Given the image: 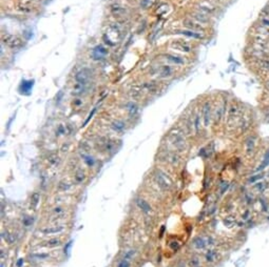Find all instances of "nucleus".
<instances>
[{
    "label": "nucleus",
    "mask_w": 269,
    "mask_h": 267,
    "mask_svg": "<svg viewBox=\"0 0 269 267\" xmlns=\"http://www.w3.org/2000/svg\"><path fill=\"white\" fill-rule=\"evenodd\" d=\"M157 74L161 78H167L172 75V68L169 65H162L159 66V71H157Z\"/></svg>",
    "instance_id": "17"
},
{
    "label": "nucleus",
    "mask_w": 269,
    "mask_h": 267,
    "mask_svg": "<svg viewBox=\"0 0 269 267\" xmlns=\"http://www.w3.org/2000/svg\"><path fill=\"white\" fill-rule=\"evenodd\" d=\"M239 116H241V107L238 103H232L228 109L227 123L229 125L234 124V122H236L239 119Z\"/></svg>",
    "instance_id": "4"
},
{
    "label": "nucleus",
    "mask_w": 269,
    "mask_h": 267,
    "mask_svg": "<svg viewBox=\"0 0 269 267\" xmlns=\"http://www.w3.org/2000/svg\"><path fill=\"white\" fill-rule=\"evenodd\" d=\"M49 162H50V164H52V165H56V164H58V162H59V157L57 156V155H55V154H52V155H50L49 156Z\"/></svg>",
    "instance_id": "35"
},
{
    "label": "nucleus",
    "mask_w": 269,
    "mask_h": 267,
    "mask_svg": "<svg viewBox=\"0 0 269 267\" xmlns=\"http://www.w3.org/2000/svg\"><path fill=\"white\" fill-rule=\"evenodd\" d=\"M129 266H130V264H129V262H128V260L127 259H124V260L118 264V266L117 267H129Z\"/></svg>",
    "instance_id": "37"
},
{
    "label": "nucleus",
    "mask_w": 269,
    "mask_h": 267,
    "mask_svg": "<svg viewBox=\"0 0 269 267\" xmlns=\"http://www.w3.org/2000/svg\"><path fill=\"white\" fill-rule=\"evenodd\" d=\"M263 12H264V13H266V14H269V3H268V4H267V5H266V7H265V9L263 10Z\"/></svg>",
    "instance_id": "40"
},
{
    "label": "nucleus",
    "mask_w": 269,
    "mask_h": 267,
    "mask_svg": "<svg viewBox=\"0 0 269 267\" xmlns=\"http://www.w3.org/2000/svg\"><path fill=\"white\" fill-rule=\"evenodd\" d=\"M34 80H22L19 85V93L23 95H30L34 86Z\"/></svg>",
    "instance_id": "8"
},
{
    "label": "nucleus",
    "mask_w": 269,
    "mask_h": 267,
    "mask_svg": "<svg viewBox=\"0 0 269 267\" xmlns=\"http://www.w3.org/2000/svg\"><path fill=\"white\" fill-rule=\"evenodd\" d=\"M164 57H165V59L170 61V62L173 63V64L183 65L184 63H185L184 59L182 57H180V56H175V55H171V54H165Z\"/></svg>",
    "instance_id": "14"
},
{
    "label": "nucleus",
    "mask_w": 269,
    "mask_h": 267,
    "mask_svg": "<svg viewBox=\"0 0 269 267\" xmlns=\"http://www.w3.org/2000/svg\"><path fill=\"white\" fill-rule=\"evenodd\" d=\"M39 200H40V196H39L38 193H34L31 197V205L33 208H35L39 203Z\"/></svg>",
    "instance_id": "30"
},
{
    "label": "nucleus",
    "mask_w": 269,
    "mask_h": 267,
    "mask_svg": "<svg viewBox=\"0 0 269 267\" xmlns=\"http://www.w3.org/2000/svg\"><path fill=\"white\" fill-rule=\"evenodd\" d=\"M155 179H156V181H157L158 186H159V187H161V188H162V189H167L168 187H169V183H168L166 179L164 178V176L161 175V173H155Z\"/></svg>",
    "instance_id": "21"
},
{
    "label": "nucleus",
    "mask_w": 269,
    "mask_h": 267,
    "mask_svg": "<svg viewBox=\"0 0 269 267\" xmlns=\"http://www.w3.org/2000/svg\"><path fill=\"white\" fill-rule=\"evenodd\" d=\"M109 54V50L106 49L103 45H96L94 49L92 50L91 57L94 60H102Z\"/></svg>",
    "instance_id": "6"
},
{
    "label": "nucleus",
    "mask_w": 269,
    "mask_h": 267,
    "mask_svg": "<svg viewBox=\"0 0 269 267\" xmlns=\"http://www.w3.org/2000/svg\"><path fill=\"white\" fill-rule=\"evenodd\" d=\"M192 16L198 23L209 22V18H208V16H207V14H204V13H202V12H194Z\"/></svg>",
    "instance_id": "18"
},
{
    "label": "nucleus",
    "mask_w": 269,
    "mask_h": 267,
    "mask_svg": "<svg viewBox=\"0 0 269 267\" xmlns=\"http://www.w3.org/2000/svg\"><path fill=\"white\" fill-rule=\"evenodd\" d=\"M92 76H93L92 69L88 68H81L79 72H77V74L75 75V80H76L77 83L90 86Z\"/></svg>",
    "instance_id": "3"
},
{
    "label": "nucleus",
    "mask_w": 269,
    "mask_h": 267,
    "mask_svg": "<svg viewBox=\"0 0 269 267\" xmlns=\"http://www.w3.org/2000/svg\"><path fill=\"white\" fill-rule=\"evenodd\" d=\"M176 34H180L184 35L186 37H189V38H193V39H204V35L199 32H194L191 30H177L175 31Z\"/></svg>",
    "instance_id": "10"
},
{
    "label": "nucleus",
    "mask_w": 269,
    "mask_h": 267,
    "mask_svg": "<svg viewBox=\"0 0 269 267\" xmlns=\"http://www.w3.org/2000/svg\"><path fill=\"white\" fill-rule=\"evenodd\" d=\"M111 127L114 132L116 133H122L126 129V124L125 122H122L121 120H113L111 122Z\"/></svg>",
    "instance_id": "15"
},
{
    "label": "nucleus",
    "mask_w": 269,
    "mask_h": 267,
    "mask_svg": "<svg viewBox=\"0 0 269 267\" xmlns=\"http://www.w3.org/2000/svg\"><path fill=\"white\" fill-rule=\"evenodd\" d=\"M84 178H86V176H84V173L82 172V169H77L76 173H75V176H74V179H75V181L77 183H81L82 181L84 180Z\"/></svg>",
    "instance_id": "28"
},
{
    "label": "nucleus",
    "mask_w": 269,
    "mask_h": 267,
    "mask_svg": "<svg viewBox=\"0 0 269 267\" xmlns=\"http://www.w3.org/2000/svg\"><path fill=\"white\" fill-rule=\"evenodd\" d=\"M81 158L84 159V163H86L88 166L89 167H92V166H94V164H95V160H94V158H93V157H91L90 156V155H86V154H84L82 153L81 155Z\"/></svg>",
    "instance_id": "24"
},
{
    "label": "nucleus",
    "mask_w": 269,
    "mask_h": 267,
    "mask_svg": "<svg viewBox=\"0 0 269 267\" xmlns=\"http://www.w3.org/2000/svg\"><path fill=\"white\" fill-rule=\"evenodd\" d=\"M263 23H265V25H266V26H268V25H269V21H268V20H263Z\"/></svg>",
    "instance_id": "41"
},
{
    "label": "nucleus",
    "mask_w": 269,
    "mask_h": 267,
    "mask_svg": "<svg viewBox=\"0 0 269 267\" xmlns=\"http://www.w3.org/2000/svg\"><path fill=\"white\" fill-rule=\"evenodd\" d=\"M170 140L171 143L175 146L177 151H184L186 148V140L183 132L178 129H175L170 133Z\"/></svg>",
    "instance_id": "2"
},
{
    "label": "nucleus",
    "mask_w": 269,
    "mask_h": 267,
    "mask_svg": "<svg viewBox=\"0 0 269 267\" xmlns=\"http://www.w3.org/2000/svg\"><path fill=\"white\" fill-rule=\"evenodd\" d=\"M262 177H263V176H261V175H257V176H254V177L250 178V179H249V182L253 183V182H254V181L259 180V179H261V178H262Z\"/></svg>",
    "instance_id": "38"
},
{
    "label": "nucleus",
    "mask_w": 269,
    "mask_h": 267,
    "mask_svg": "<svg viewBox=\"0 0 269 267\" xmlns=\"http://www.w3.org/2000/svg\"><path fill=\"white\" fill-rule=\"evenodd\" d=\"M268 165H269V151H268V153L266 154V156L264 157V160L262 161V163H261L260 167L258 168V170L264 169V168H265L266 166H268Z\"/></svg>",
    "instance_id": "34"
},
{
    "label": "nucleus",
    "mask_w": 269,
    "mask_h": 267,
    "mask_svg": "<svg viewBox=\"0 0 269 267\" xmlns=\"http://www.w3.org/2000/svg\"><path fill=\"white\" fill-rule=\"evenodd\" d=\"M63 229H65V227H62V226H50V227L41 229V231L43 234H51L61 233Z\"/></svg>",
    "instance_id": "20"
},
{
    "label": "nucleus",
    "mask_w": 269,
    "mask_h": 267,
    "mask_svg": "<svg viewBox=\"0 0 269 267\" xmlns=\"http://www.w3.org/2000/svg\"><path fill=\"white\" fill-rule=\"evenodd\" d=\"M126 109L130 117H134L138 112V106H137V104L134 102H128L126 104Z\"/></svg>",
    "instance_id": "19"
},
{
    "label": "nucleus",
    "mask_w": 269,
    "mask_h": 267,
    "mask_svg": "<svg viewBox=\"0 0 269 267\" xmlns=\"http://www.w3.org/2000/svg\"><path fill=\"white\" fill-rule=\"evenodd\" d=\"M70 188H71V184H69L68 182H65V181H60V182L57 184V190L61 191V193H65V191L69 190Z\"/></svg>",
    "instance_id": "26"
},
{
    "label": "nucleus",
    "mask_w": 269,
    "mask_h": 267,
    "mask_svg": "<svg viewBox=\"0 0 269 267\" xmlns=\"http://www.w3.org/2000/svg\"><path fill=\"white\" fill-rule=\"evenodd\" d=\"M254 144H255V141H254L253 138L249 139V140L247 141V142H246V151H247V153H251V151H253Z\"/></svg>",
    "instance_id": "31"
},
{
    "label": "nucleus",
    "mask_w": 269,
    "mask_h": 267,
    "mask_svg": "<svg viewBox=\"0 0 269 267\" xmlns=\"http://www.w3.org/2000/svg\"><path fill=\"white\" fill-rule=\"evenodd\" d=\"M136 205L146 213H149V212H152V208H151L150 204H149L147 201H145L144 199H136Z\"/></svg>",
    "instance_id": "16"
},
{
    "label": "nucleus",
    "mask_w": 269,
    "mask_h": 267,
    "mask_svg": "<svg viewBox=\"0 0 269 267\" xmlns=\"http://www.w3.org/2000/svg\"><path fill=\"white\" fill-rule=\"evenodd\" d=\"M2 43L5 46L12 50H18L23 45V40L20 37L13 34H3L2 35Z\"/></svg>",
    "instance_id": "1"
},
{
    "label": "nucleus",
    "mask_w": 269,
    "mask_h": 267,
    "mask_svg": "<svg viewBox=\"0 0 269 267\" xmlns=\"http://www.w3.org/2000/svg\"><path fill=\"white\" fill-rule=\"evenodd\" d=\"M202 115H203V121L204 126L208 127L211 121V105L209 102H206L203 105V109H202Z\"/></svg>",
    "instance_id": "7"
},
{
    "label": "nucleus",
    "mask_w": 269,
    "mask_h": 267,
    "mask_svg": "<svg viewBox=\"0 0 269 267\" xmlns=\"http://www.w3.org/2000/svg\"><path fill=\"white\" fill-rule=\"evenodd\" d=\"M258 64L261 68L265 69V71L269 72V60H265V59H260L258 61Z\"/></svg>",
    "instance_id": "32"
},
{
    "label": "nucleus",
    "mask_w": 269,
    "mask_h": 267,
    "mask_svg": "<svg viewBox=\"0 0 269 267\" xmlns=\"http://www.w3.org/2000/svg\"><path fill=\"white\" fill-rule=\"evenodd\" d=\"M2 238L5 240V242L9 243V244H13L15 242V237L14 234H11L9 231H2Z\"/></svg>",
    "instance_id": "27"
},
{
    "label": "nucleus",
    "mask_w": 269,
    "mask_h": 267,
    "mask_svg": "<svg viewBox=\"0 0 269 267\" xmlns=\"http://www.w3.org/2000/svg\"><path fill=\"white\" fill-rule=\"evenodd\" d=\"M154 0H142V2H140V5H142L143 9H148V7H150L151 5H152Z\"/></svg>",
    "instance_id": "36"
},
{
    "label": "nucleus",
    "mask_w": 269,
    "mask_h": 267,
    "mask_svg": "<svg viewBox=\"0 0 269 267\" xmlns=\"http://www.w3.org/2000/svg\"><path fill=\"white\" fill-rule=\"evenodd\" d=\"M226 101L223 100L222 102H221L220 105L217 106V109H215V113H214V122L215 123H218V122L221 121V119L224 117V115H225V112H226Z\"/></svg>",
    "instance_id": "9"
},
{
    "label": "nucleus",
    "mask_w": 269,
    "mask_h": 267,
    "mask_svg": "<svg viewBox=\"0 0 269 267\" xmlns=\"http://www.w3.org/2000/svg\"><path fill=\"white\" fill-rule=\"evenodd\" d=\"M15 7L16 10L25 15L32 14L34 12V10H35V7H34V4L32 3L30 0H18L16 2Z\"/></svg>",
    "instance_id": "5"
},
{
    "label": "nucleus",
    "mask_w": 269,
    "mask_h": 267,
    "mask_svg": "<svg viewBox=\"0 0 269 267\" xmlns=\"http://www.w3.org/2000/svg\"><path fill=\"white\" fill-rule=\"evenodd\" d=\"M193 245L195 246L198 249H204L205 246H206V242H205V240L203 239V238H195V239L193 240Z\"/></svg>",
    "instance_id": "25"
},
{
    "label": "nucleus",
    "mask_w": 269,
    "mask_h": 267,
    "mask_svg": "<svg viewBox=\"0 0 269 267\" xmlns=\"http://www.w3.org/2000/svg\"><path fill=\"white\" fill-rule=\"evenodd\" d=\"M66 129H68V125H62V124H59L56 129V136H61V135H65L66 133Z\"/></svg>",
    "instance_id": "33"
},
{
    "label": "nucleus",
    "mask_w": 269,
    "mask_h": 267,
    "mask_svg": "<svg viewBox=\"0 0 269 267\" xmlns=\"http://www.w3.org/2000/svg\"><path fill=\"white\" fill-rule=\"evenodd\" d=\"M111 13L115 16V17H122V16L126 14V9H125L124 7H121V4L114 3L111 5Z\"/></svg>",
    "instance_id": "12"
},
{
    "label": "nucleus",
    "mask_w": 269,
    "mask_h": 267,
    "mask_svg": "<svg viewBox=\"0 0 269 267\" xmlns=\"http://www.w3.org/2000/svg\"><path fill=\"white\" fill-rule=\"evenodd\" d=\"M184 25L188 28V30H191V31H194V32H204V28L199 24L198 22H194V21L190 20V19H185L184 20Z\"/></svg>",
    "instance_id": "11"
},
{
    "label": "nucleus",
    "mask_w": 269,
    "mask_h": 267,
    "mask_svg": "<svg viewBox=\"0 0 269 267\" xmlns=\"http://www.w3.org/2000/svg\"><path fill=\"white\" fill-rule=\"evenodd\" d=\"M172 46L174 47V49H176L178 50H182V52H185V53H189L191 50L190 45H189L188 43H186V42H183L182 40H177V41L173 42Z\"/></svg>",
    "instance_id": "13"
},
{
    "label": "nucleus",
    "mask_w": 269,
    "mask_h": 267,
    "mask_svg": "<svg viewBox=\"0 0 269 267\" xmlns=\"http://www.w3.org/2000/svg\"><path fill=\"white\" fill-rule=\"evenodd\" d=\"M69 146H70V145H69V143H66V144L65 143V144L62 145V147H61V151H62V153L66 151L69 149Z\"/></svg>",
    "instance_id": "39"
},
{
    "label": "nucleus",
    "mask_w": 269,
    "mask_h": 267,
    "mask_svg": "<svg viewBox=\"0 0 269 267\" xmlns=\"http://www.w3.org/2000/svg\"><path fill=\"white\" fill-rule=\"evenodd\" d=\"M143 89L146 90V92L148 93H156L157 92V85H156L155 83H153V82H149V83H145L143 85Z\"/></svg>",
    "instance_id": "23"
},
{
    "label": "nucleus",
    "mask_w": 269,
    "mask_h": 267,
    "mask_svg": "<svg viewBox=\"0 0 269 267\" xmlns=\"http://www.w3.org/2000/svg\"><path fill=\"white\" fill-rule=\"evenodd\" d=\"M217 253L213 252V250H208L206 253V260L210 263L214 262V261L217 260Z\"/></svg>",
    "instance_id": "29"
},
{
    "label": "nucleus",
    "mask_w": 269,
    "mask_h": 267,
    "mask_svg": "<svg viewBox=\"0 0 269 267\" xmlns=\"http://www.w3.org/2000/svg\"><path fill=\"white\" fill-rule=\"evenodd\" d=\"M61 245V241L60 239H57V238H52V239L48 240L47 242H44L43 244H41V246L44 247H57Z\"/></svg>",
    "instance_id": "22"
}]
</instances>
